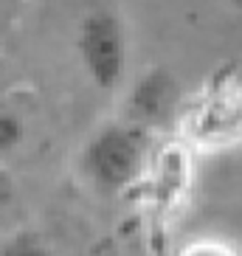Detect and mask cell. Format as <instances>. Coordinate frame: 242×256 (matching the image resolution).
<instances>
[{
  "label": "cell",
  "mask_w": 242,
  "mask_h": 256,
  "mask_svg": "<svg viewBox=\"0 0 242 256\" xmlns=\"http://www.w3.org/2000/svg\"><path fill=\"white\" fill-rule=\"evenodd\" d=\"M236 3H240V8H242V0H236Z\"/></svg>",
  "instance_id": "obj_7"
},
{
  "label": "cell",
  "mask_w": 242,
  "mask_h": 256,
  "mask_svg": "<svg viewBox=\"0 0 242 256\" xmlns=\"http://www.w3.org/2000/svg\"><path fill=\"white\" fill-rule=\"evenodd\" d=\"M180 104V88L166 70H146L136 82L132 93L127 98V118L138 121L150 130L164 127L166 121H174Z\"/></svg>",
  "instance_id": "obj_3"
},
{
  "label": "cell",
  "mask_w": 242,
  "mask_h": 256,
  "mask_svg": "<svg viewBox=\"0 0 242 256\" xmlns=\"http://www.w3.org/2000/svg\"><path fill=\"white\" fill-rule=\"evenodd\" d=\"M76 56L84 76L102 93H116L127 82L130 40L113 8H90L76 26Z\"/></svg>",
  "instance_id": "obj_2"
},
{
  "label": "cell",
  "mask_w": 242,
  "mask_h": 256,
  "mask_svg": "<svg viewBox=\"0 0 242 256\" xmlns=\"http://www.w3.org/2000/svg\"><path fill=\"white\" fill-rule=\"evenodd\" d=\"M6 254H42V242L40 240H34L31 234H20L14 242H6Z\"/></svg>",
  "instance_id": "obj_5"
},
{
  "label": "cell",
  "mask_w": 242,
  "mask_h": 256,
  "mask_svg": "<svg viewBox=\"0 0 242 256\" xmlns=\"http://www.w3.org/2000/svg\"><path fill=\"white\" fill-rule=\"evenodd\" d=\"M14 200V178L6 166H0V217L6 214V208Z\"/></svg>",
  "instance_id": "obj_6"
},
{
  "label": "cell",
  "mask_w": 242,
  "mask_h": 256,
  "mask_svg": "<svg viewBox=\"0 0 242 256\" xmlns=\"http://www.w3.org/2000/svg\"><path fill=\"white\" fill-rule=\"evenodd\" d=\"M155 130L121 116L107 121L84 141L79 169L84 180L104 194L138 186L155 164Z\"/></svg>",
  "instance_id": "obj_1"
},
{
  "label": "cell",
  "mask_w": 242,
  "mask_h": 256,
  "mask_svg": "<svg viewBox=\"0 0 242 256\" xmlns=\"http://www.w3.org/2000/svg\"><path fill=\"white\" fill-rule=\"evenodd\" d=\"M26 138V121L14 110H0V155L14 152Z\"/></svg>",
  "instance_id": "obj_4"
}]
</instances>
